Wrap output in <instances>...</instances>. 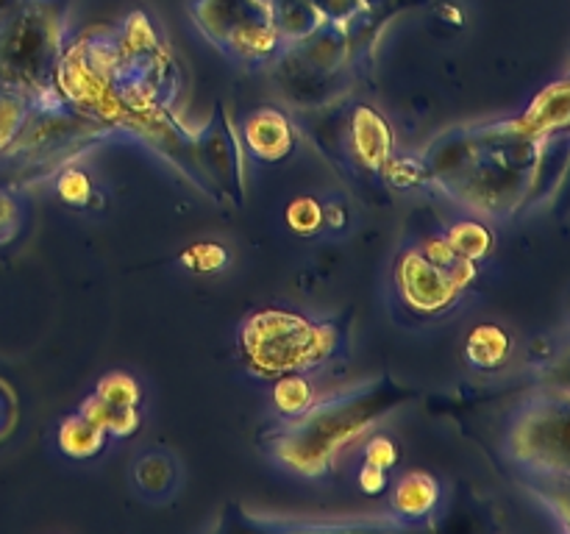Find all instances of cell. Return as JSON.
<instances>
[{"instance_id":"6da1fadb","label":"cell","mask_w":570,"mask_h":534,"mask_svg":"<svg viewBox=\"0 0 570 534\" xmlns=\"http://www.w3.org/2000/svg\"><path fill=\"white\" fill-rule=\"evenodd\" d=\"M512 448L518 459L549 476H570V393L538 400L515 423Z\"/></svg>"},{"instance_id":"7a4b0ae2","label":"cell","mask_w":570,"mask_h":534,"mask_svg":"<svg viewBox=\"0 0 570 534\" xmlns=\"http://www.w3.org/2000/svg\"><path fill=\"white\" fill-rule=\"evenodd\" d=\"M510 354V337L499 326H479L468 339V356L482 367H499Z\"/></svg>"},{"instance_id":"3957f363","label":"cell","mask_w":570,"mask_h":534,"mask_svg":"<svg viewBox=\"0 0 570 534\" xmlns=\"http://www.w3.org/2000/svg\"><path fill=\"white\" fill-rule=\"evenodd\" d=\"M449 245L456 250V256L476 259V256H484L490 250V231L476 226V222H462L451 231Z\"/></svg>"},{"instance_id":"277c9868","label":"cell","mask_w":570,"mask_h":534,"mask_svg":"<svg viewBox=\"0 0 570 534\" xmlns=\"http://www.w3.org/2000/svg\"><path fill=\"white\" fill-rule=\"evenodd\" d=\"M287 220L295 231L312 234L323 220V209L312 198H295L287 209Z\"/></svg>"},{"instance_id":"5b68a950","label":"cell","mask_w":570,"mask_h":534,"mask_svg":"<svg viewBox=\"0 0 570 534\" xmlns=\"http://www.w3.org/2000/svg\"><path fill=\"white\" fill-rule=\"evenodd\" d=\"M181 261H184V265L193 267V270L212 273V270H217L223 261H226V250H223L220 245H212V243L193 245V248H189L187 254L181 256Z\"/></svg>"},{"instance_id":"8992f818","label":"cell","mask_w":570,"mask_h":534,"mask_svg":"<svg viewBox=\"0 0 570 534\" xmlns=\"http://www.w3.org/2000/svg\"><path fill=\"white\" fill-rule=\"evenodd\" d=\"M276 400L282 409L298 412L309 404V387H306L304 378H284L276 387Z\"/></svg>"},{"instance_id":"52a82bcc","label":"cell","mask_w":570,"mask_h":534,"mask_svg":"<svg viewBox=\"0 0 570 534\" xmlns=\"http://www.w3.org/2000/svg\"><path fill=\"white\" fill-rule=\"evenodd\" d=\"M543 376L554 389H560V393H570V345L568 348H562L560 354L546 365Z\"/></svg>"},{"instance_id":"ba28073f","label":"cell","mask_w":570,"mask_h":534,"mask_svg":"<svg viewBox=\"0 0 570 534\" xmlns=\"http://www.w3.org/2000/svg\"><path fill=\"white\" fill-rule=\"evenodd\" d=\"M399 501H401V506L410 512L426 510V506H432V501H434V484L432 487H426V493H415V476H410L404 484H401Z\"/></svg>"},{"instance_id":"9c48e42d","label":"cell","mask_w":570,"mask_h":534,"mask_svg":"<svg viewBox=\"0 0 570 534\" xmlns=\"http://www.w3.org/2000/svg\"><path fill=\"white\" fill-rule=\"evenodd\" d=\"M59 189L70 204H83L89 195V181L87 176H81V172H70V176H65V181H61Z\"/></svg>"},{"instance_id":"30bf717a","label":"cell","mask_w":570,"mask_h":534,"mask_svg":"<svg viewBox=\"0 0 570 534\" xmlns=\"http://www.w3.org/2000/svg\"><path fill=\"white\" fill-rule=\"evenodd\" d=\"M395 456H399V451H395V445L390 443V439H376V443H371V448H367V465H376L387 471L395 462Z\"/></svg>"},{"instance_id":"8fae6325","label":"cell","mask_w":570,"mask_h":534,"mask_svg":"<svg viewBox=\"0 0 570 534\" xmlns=\"http://www.w3.org/2000/svg\"><path fill=\"white\" fill-rule=\"evenodd\" d=\"M554 478V506L560 515H566L570 526V476H551Z\"/></svg>"},{"instance_id":"7c38bea8","label":"cell","mask_w":570,"mask_h":534,"mask_svg":"<svg viewBox=\"0 0 570 534\" xmlns=\"http://www.w3.org/2000/svg\"><path fill=\"white\" fill-rule=\"evenodd\" d=\"M360 484H362V490H365V493H382V487L387 484L384 467L365 465V471H362V476H360Z\"/></svg>"}]
</instances>
